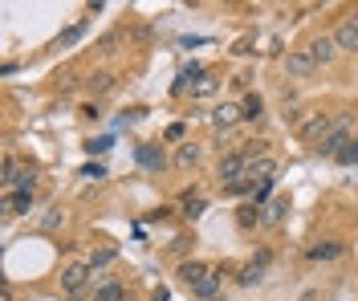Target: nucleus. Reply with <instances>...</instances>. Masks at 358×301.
Wrapping results in <instances>:
<instances>
[{
  "label": "nucleus",
  "instance_id": "nucleus-1",
  "mask_svg": "<svg viewBox=\"0 0 358 301\" xmlns=\"http://www.w3.org/2000/svg\"><path fill=\"white\" fill-rule=\"evenodd\" d=\"M350 122H355V115H338L334 126H330V135L317 142L313 151H317V155H326V159H338V155H342V151L355 142V139H350Z\"/></svg>",
  "mask_w": 358,
  "mask_h": 301
},
{
  "label": "nucleus",
  "instance_id": "nucleus-2",
  "mask_svg": "<svg viewBox=\"0 0 358 301\" xmlns=\"http://www.w3.org/2000/svg\"><path fill=\"white\" fill-rule=\"evenodd\" d=\"M86 285H94V269H90V265L73 260V265H66V269H62V289H66V298H78Z\"/></svg>",
  "mask_w": 358,
  "mask_h": 301
},
{
  "label": "nucleus",
  "instance_id": "nucleus-3",
  "mask_svg": "<svg viewBox=\"0 0 358 301\" xmlns=\"http://www.w3.org/2000/svg\"><path fill=\"white\" fill-rule=\"evenodd\" d=\"M252 159H257V155H248V151H232V155H224V159H220V179H224V187L241 184Z\"/></svg>",
  "mask_w": 358,
  "mask_h": 301
},
{
  "label": "nucleus",
  "instance_id": "nucleus-4",
  "mask_svg": "<svg viewBox=\"0 0 358 301\" xmlns=\"http://www.w3.org/2000/svg\"><path fill=\"white\" fill-rule=\"evenodd\" d=\"M330 126H334V118H330V115H310L301 126H297V139L310 142V147H317V142L330 135Z\"/></svg>",
  "mask_w": 358,
  "mask_h": 301
},
{
  "label": "nucleus",
  "instance_id": "nucleus-5",
  "mask_svg": "<svg viewBox=\"0 0 358 301\" xmlns=\"http://www.w3.org/2000/svg\"><path fill=\"white\" fill-rule=\"evenodd\" d=\"M285 73L289 78H313L317 73V61L310 57V49H293L289 57H285Z\"/></svg>",
  "mask_w": 358,
  "mask_h": 301
},
{
  "label": "nucleus",
  "instance_id": "nucleus-6",
  "mask_svg": "<svg viewBox=\"0 0 358 301\" xmlns=\"http://www.w3.org/2000/svg\"><path fill=\"white\" fill-rule=\"evenodd\" d=\"M310 57L317 61V70H322V66H330V61L338 57L334 33H322V37H313V41H310Z\"/></svg>",
  "mask_w": 358,
  "mask_h": 301
},
{
  "label": "nucleus",
  "instance_id": "nucleus-7",
  "mask_svg": "<svg viewBox=\"0 0 358 301\" xmlns=\"http://www.w3.org/2000/svg\"><path fill=\"white\" fill-rule=\"evenodd\" d=\"M334 45H338V53H358V21L355 17L334 29Z\"/></svg>",
  "mask_w": 358,
  "mask_h": 301
},
{
  "label": "nucleus",
  "instance_id": "nucleus-8",
  "mask_svg": "<svg viewBox=\"0 0 358 301\" xmlns=\"http://www.w3.org/2000/svg\"><path fill=\"white\" fill-rule=\"evenodd\" d=\"M265 269H268V253H261L257 256V260H248L245 269H241V285H245V289H252V285H257V281H265Z\"/></svg>",
  "mask_w": 358,
  "mask_h": 301
},
{
  "label": "nucleus",
  "instance_id": "nucleus-9",
  "mask_svg": "<svg viewBox=\"0 0 358 301\" xmlns=\"http://www.w3.org/2000/svg\"><path fill=\"white\" fill-rule=\"evenodd\" d=\"M241 106H232V102H220V106H216V110H212V126H216V131H228V126H236V122H241Z\"/></svg>",
  "mask_w": 358,
  "mask_h": 301
},
{
  "label": "nucleus",
  "instance_id": "nucleus-10",
  "mask_svg": "<svg viewBox=\"0 0 358 301\" xmlns=\"http://www.w3.org/2000/svg\"><path fill=\"white\" fill-rule=\"evenodd\" d=\"M33 208V191H4V216H24Z\"/></svg>",
  "mask_w": 358,
  "mask_h": 301
},
{
  "label": "nucleus",
  "instance_id": "nucleus-11",
  "mask_svg": "<svg viewBox=\"0 0 358 301\" xmlns=\"http://www.w3.org/2000/svg\"><path fill=\"white\" fill-rule=\"evenodd\" d=\"M220 285H224V277L216 273V269H212V273H208V277H203L200 285L192 289V298H200V301H216V298H220Z\"/></svg>",
  "mask_w": 358,
  "mask_h": 301
},
{
  "label": "nucleus",
  "instance_id": "nucleus-12",
  "mask_svg": "<svg viewBox=\"0 0 358 301\" xmlns=\"http://www.w3.org/2000/svg\"><path fill=\"white\" fill-rule=\"evenodd\" d=\"M208 273H212V269H208L203 260H183V265H179V277H183V285H187V289H196Z\"/></svg>",
  "mask_w": 358,
  "mask_h": 301
},
{
  "label": "nucleus",
  "instance_id": "nucleus-13",
  "mask_svg": "<svg viewBox=\"0 0 358 301\" xmlns=\"http://www.w3.org/2000/svg\"><path fill=\"white\" fill-rule=\"evenodd\" d=\"M334 256H342V244L338 240H322V244H310L306 249V260H313V265L317 260H334Z\"/></svg>",
  "mask_w": 358,
  "mask_h": 301
},
{
  "label": "nucleus",
  "instance_id": "nucleus-14",
  "mask_svg": "<svg viewBox=\"0 0 358 301\" xmlns=\"http://www.w3.org/2000/svg\"><path fill=\"white\" fill-rule=\"evenodd\" d=\"M94 301H127V285H122V281L102 285V289H94Z\"/></svg>",
  "mask_w": 358,
  "mask_h": 301
},
{
  "label": "nucleus",
  "instance_id": "nucleus-15",
  "mask_svg": "<svg viewBox=\"0 0 358 301\" xmlns=\"http://www.w3.org/2000/svg\"><path fill=\"white\" fill-rule=\"evenodd\" d=\"M196 163H200V147L196 142H183L176 151V167H196Z\"/></svg>",
  "mask_w": 358,
  "mask_h": 301
},
{
  "label": "nucleus",
  "instance_id": "nucleus-16",
  "mask_svg": "<svg viewBox=\"0 0 358 301\" xmlns=\"http://www.w3.org/2000/svg\"><path fill=\"white\" fill-rule=\"evenodd\" d=\"M138 163H143V167H151V171H159V167L167 163V155L155 151V147H138Z\"/></svg>",
  "mask_w": 358,
  "mask_h": 301
},
{
  "label": "nucleus",
  "instance_id": "nucleus-17",
  "mask_svg": "<svg viewBox=\"0 0 358 301\" xmlns=\"http://www.w3.org/2000/svg\"><path fill=\"white\" fill-rule=\"evenodd\" d=\"M241 115L245 118H261L265 115V98H261V94H248L245 102H241Z\"/></svg>",
  "mask_w": 358,
  "mask_h": 301
},
{
  "label": "nucleus",
  "instance_id": "nucleus-18",
  "mask_svg": "<svg viewBox=\"0 0 358 301\" xmlns=\"http://www.w3.org/2000/svg\"><path fill=\"white\" fill-rule=\"evenodd\" d=\"M196 78H208V73H203V66H196V61H192V66H183V70H179V82H176V90H183V86H187V82H196Z\"/></svg>",
  "mask_w": 358,
  "mask_h": 301
},
{
  "label": "nucleus",
  "instance_id": "nucleus-19",
  "mask_svg": "<svg viewBox=\"0 0 358 301\" xmlns=\"http://www.w3.org/2000/svg\"><path fill=\"white\" fill-rule=\"evenodd\" d=\"M114 90V73H94L90 78V94H110Z\"/></svg>",
  "mask_w": 358,
  "mask_h": 301
},
{
  "label": "nucleus",
  "instance_id": "nucleus-20",
  "mask_svg": "<svg viewBox=\"0 0 358 301\" xmlns=\"http://www.w3.org/2000/svg\"><path fill=\"white\" fill-rule=\"evenodd\" d=\"M285 212H289V200L281 196V200H273V204H268V208H265V220H268V224H277V220H281Z\"/></svg>",
  "mask_w": 358,
  "mask_h": 301
},
{
  "label": "nucleus",
  "instance_id": "nucleus-21",
  "mask_svg": "<svg viewBox=\"0 0 358 301\" xmlns=\"http://www.w3.org/2000/svg\"><path fill=\"white\" fill-rule=\"evenodd\" d=\"M114 260V244H102V249H98V253L90 256V269H106V265H110Z\"/></svg>",
  "mask_w": 358,
  "mask_h": 301
},
{
  "label": "nucleus",
  "instance_id": "nucleus-22",
  "mask_svg": "<svg viewBox=\"0 0 358 301\" xmlns=\"http://www.w3.org/2000/svg\"><path fill=\"white\" fill-rule=\"evenodd\" d=\"M183 216H187V220L203 216V200H200V196H187V200H183Z\"/></svg>",
  "mask_w": 358,
  "mask_h": 301
},
{
  "label": "nucleus",
  "instance_id": "nucleus-23",
  "mask_svg": "<svg viewBox=\"0 0 358 301\" xmlns=\"http://www.w3.org/2000/svg\"><path fill=\"white\" fill-rule=\"evenodd\" d=\"M208 94H216V78H203L200 86L192 90V98H208Z\"/></svg>",
  "mask_w": 358,
  "mask_h": 301
},
{
  "label": "nucleus",
  "instance_id": "nucleus-24",
  "mask_svg": "<svg viewBox=\"0 0 358 301\" xmlns=\"http://www.w3.org/2000/svg\"><path fill=\"white\" fill-rule=\"evenodd\" d=\"M338 163H346V167H350V163H358V139L350 142V147H346L342 155H338Z\"/></svg>",
  "mask_w": 358,
  "mask_h": 301
},
{
  "label": "nucleus",
  "instance_id": "nucleus-25",
  "mask_svg": "<svg viewBox=\"0 0 358 301\" xmlns=\"http://www.w3.org/2000/svg\"><path fill=\"white\" fill-rule=\"evenodd\" d=\"M114 45H118V33H106V37L98 41V53H114Z\"/></svg>",
  "mask_w": 358,
  "mask_h": 301
},
{
  "label": "nucleus",
  "instance_id": "nucleus-26",
  "mask_svg": "<svg viewBox=\"0 0 358 301\" xmlns=\"http://www.w3.org/2000/svg\"><path fill=\"white\" fill-rule=\"evenodd\" d=\"M82 29H86V24H73V29H66V33H62V45H73V41L82 37Z\"/></svg>",
  "mask_w": 358,
  "mask_h": 301
},
{
  "label": "nucleus",
  "instance_id": "nucleus-27",
  "mask_svg": "<svg viewBox=\"0 0 358 301\" xmlns=\"http://www.w3.org/2000/svg\"><path fill=\"white\" fill-rule=\"evenodd\" d=\"M57 224H62V216H57V212H49V216L41 220V228H45V232H53Z\"/></svg>",
  "mask_w": 358,
  "mask_h": 301
},
{
  "label": "nucleus",
  "instance_id": "nucleus-28",
  "mask_svg": "<svg viewBox=\"0 0 358 301\" xmlns=\"http://www.w3.org/2000/svg\"><path fill=\"white\" fill-rule=\"evenodd\" d=\"M167 139H171V142L183 139V122H171V126H167Z\"/></svg>",
  "mask_w": 358,
  "mask_h": 301
},
{
  "label": "nucleus",
  "instance_id": "nucleus-29",
  "mask_svg": "<svg viewBox=\"0 0 358 301\" xmlns=\"http://www.w3.org/2000/svg\"><path fill=\"white\" fill-rule=\"evenodd\" d=\"M0 301H13V285H0Z\"/></svg>",
  "mask_w": 358,
  "mask_h": 301
},
{
  "label": "nucleus",
  "instance_id": "nucleus-30",
  "mask_svg": "<svg viewBox=\"0 0 358 301\" xmlns=\"http://www.w3.org/2000/svg\"><path fill=\"white\" fill-rule=\"evenodd\" d=\"M355 21H358V8H355Z\"/></svg>",
  "mask_w": 358,
  "mask_h": 301
}]
</instances>
